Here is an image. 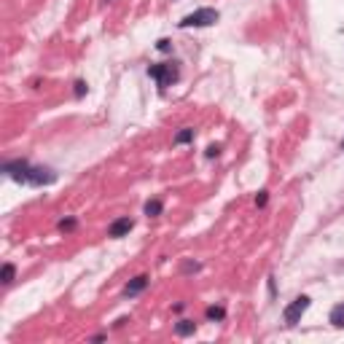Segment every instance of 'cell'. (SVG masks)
I'll use <instances>...</instances> for the list:
<instances>
[{
    "instance_id": "6da1fadb",
    "label": "cell",
    "mask_w": 344,
    "mask_h": 344,
    "mask_svg": "<svg viewBox=\"0 0 344 344\" xmlns=\"http://www.w3.org/2000/svg\"><path fill=\"white\" fill-rule=\"evenodd\" d=\"M218 19H221V16H218L215 8H199V11L183 16L180 22H178V27H180V30H188V27H210V24H215Z\"/></svg>"
},
{
    "instance_id": "7a4b0ae2",
    "label": "cell",
    "mask_w": 344,
    "mask_h": 344,
    "mask_svg": "<svg viewBox=\"0 0 344 344\" xmlns=\"http://www.w3.org/2000/svg\"><path fill=\"white\" fill-rule=\"evenodd\" d=\"M148 76H151L162 89H167L180 78V70H178L175 65H151V67H148Z\"/></svg>"
},
{
    "instance_id": "3957f363",
    "label": "cell",
    "mask_w": 344,
    "mask_h": 344,
    "mask_svg": "<svg viewBox=\"0 0 344 344\" xmlns=\"http://www.w3.org/2000/svg\"><path fill=\"white\" fill-rule=\"evenodd\" d=\"M309 304H312V301H309V296H298V298H293V301L288 304L285 312H282V317H285L288 326H296V323L301 320V315L309 309Z\"/></svg>"
},
{
    "instance_id": "277c9868",
    "label": "cell",
    "mask_w": 344,
    "mask_h": 344,
    "mask_svg": "<svg viewBox=\"0 0 344 344\" xmlns=\"http://www.w3.org/2000/svg\"><path fill=\"white\" fill-rule=\"evenodd\" d=\"M30 167H33V164H30L27 159H14V162H6V164H3V172H6L11 180H16V183H27Z\"/></svg>"
},
{
    "instance_id": "5b68a950",
    "label": "cell",
    "mask_w": 344,
    "mask_h": 344,
    "mask_svg": "<svg viewBox=\"0 0 344 344\" xmlns=\"http://www.w3.org/2000/svg\"><path fill=\"white\" fill-rule=\"evenodd\" d=\"M57 180V172L49 167H30L27 175V186H51Z\"/></svg>"
},
{
    "instance_id": "8992f818",
    "label": "cell",
    "mask_w": 344,
    "mask_h": 344,
    "mask_svg": "<svg viewBox=\"0 0 344 344\" xmlns=\"http://www.w3.org/2000/svg\"><path fill=\"white\" fill-rule=\"evenodd\" d=\"M132 226H134L132 218H116V221L108 226V234H111L113 239H121V237H127V234L132 231Z\"/></svg>"
},
{
    "instance_id": "52a82bcc",
    "label": "cell",
    "mask_w": 344,
    "mask_h": 344,
    "mask_svg": "<svg viewBox=\"0 0 344 344\" xmlns=\"http://www.w3.org/2000/svg\"><path fill=\"white\" fill-rule=\"evenodd\" d=\"M146 288H148V274H137V277L129 280V285L124 288V296L132 298V296H137V293H143Z\"/></svg>"
},
{
    "instance_id": "ba28073f",
    "label": "cell",
    "mask_w": 344,
    "mask_h": 344,
    "mask_svg": "<svg viewBox=\"0 0 344 344\" xmlns=\"http://www.w3.org/2000/svg\"><path fill=\"white\" fill-rule=\"evenodd\" d=\"M194 331H197V323H194V320H180V323H175V333H178V336H191Z\"/></svg>"
},
{
    "instance_id": "9c48e42d",
    "label": "cell",
    "mask_w": 344,
    "mask_h": 344,
    "mask_svg": "<svg viewBox=\"0 0 344 344\" xmlns=\"http://www.w3.org/2000/svg\"><path fill=\"white\" fill-rule=\"evenodd\" d=\"M328 320H331L336 328H344V304H336V307L331 309V315H328Z\"/></svg>"
},
{
    "instance_id": "30bf717a",
    "label": "cell",
    "mask_w": 344,
    "mask_h": 344,
    "mask_svg": "<svg viewBox=\"0 0 344 344\" xmlns=\"http://www.w3.org/2000/svg\"><path fill=\"white\" fill-rule=\"evenodd\" d=\"M14 277H16V266H14V263H3V272H0V282H3V285H11Z\"/></svg>"
},
{
    "instance_id": "8fae6325",
    "label": "cell",
    "mask_w": 344,
    "mask_h": 344,
    "mask_svg": "<svg viewBox=\"0 0 344 344\" xmlns=\"http://www.w3.org/2000/svg\"><path fill=\"white\" fill-rule=\"evenodd\" d=\"M162 210H164L162 199H151V202H146V215H148V218H156V215H162Z\"/></svg>"
},
{
    "instance_id": "7c38bea8",
    "label": "cell",
    "mask_w": 344,
    "mask_h": 344,
    "mask_svg": "<svg viewBox=\"0 0 344 344\" xmlns=\"http://www.w3.org/2000/svg\"><path fill=\"white\" fill-rule=\"evenodd\" d=\"M194 140V129H180V132L175 134V146H186V143H191Z\"/></svg>"
},
{
    "instance_id": "4fadbf2b",
    "label": "cell",
    "mask_w": 344,
    "mask_h": 344,
    "mask_svg": "<svg viewBox=\"0 0 344 344\" xmlns=\"http://www.w3.org/2000/svg\"><path fill=\"white\" fill-rule=\"evenodd\" d=\"M204 315H207V320H223V317H226V309L223 307H207Z\"/></svg>"
},
{
    "instance_id": "5bb4252c",
    "label": "cell",
    "mask_w": 344,
    "mask_h": 344,
    "mask_svg": "<svg viewBox=\"0 0 344 344\" xmlns=\"http://www.w3.org/2000/svg\"><path fill=\"white\" fill-rule=\"evenodd\" d=\"M76 226H78V221H76V218H67V221H59V229H62V231H73Z\"/></svg>"
},
{
    "instance_id": "9a60e30c",
    "label": "cell",
    "mask_w": 344,
    "mask_h": 344,
    "mask_svg": "<svg viewBox=\"0 0 344 344\" xmlns=\"http://www.w3.org/2000/svg\"><path fill=\"white\" fill-rule=\"evenodd\" d=\"M89 92V86H86V81H76V97H83V94Z\"/></svg>"
},
{
    "instance_id": "2e32d148",
    "label": "cell",
    "mask_w": 344,
    "mask_h": 344,
    "mask_svg": "<svg viewBox=\"0 0 344 344\" xmlns=\"http://www.w3.org/2000/svg\"><path fill=\"white\" fill-rule=\"evenodd\" d=\"M266 202H269V191H261L256 197V204H258V207H266Z\"/></svg>"
},
{
    "instance_id": "e0dca14e",
    "label": "cell",
    "mask_w": 344,
    "mask_h": 344,
    "mask_svg": "<svg viewBox=\"0 0 344 344\" xmlns=\"http://www.w3.org/2000/svg\"><path fill=\"white\" fill-rule=\"evenodd\" d=\"M156 49H159V51H172V43H169L167 38H162V41L156 43Z\"/></svg>"
},
{
    "instance_id": "ac0fdd59",
    "label": "cell",
    "mask_w": 344,
    "mask_h": 344,
    "mask_svg": "<svg viewBox=\"0 0 344 344\" xmlns=\"http://www.w3.org/2000/svg\"><path fill=\"white\" fill-rule=\"evenodd\" d=\"M218 153H221V146H210V148H207V156H218Z\"/></svg>"
},
{
    "instance_id": "d6986e66",
    "label": "cell",
    "mask_w": 344,
    "mask_h": 344,
    "mask_svg": "<svg viewBox=\"0 0 344 344\" xmlns=\"http://www.w3.org/2000/svg\"><path fill=\"white\" fill-rule=\"evenodd\" d=\"M183 269H186V272H197V269H199V263H191V261H188Z\"/></svg>"
},
{
    "instance_id": "ffe728a7",
    "label": "cell",
    "mask_w": 344,
    "mask_h": 344,
    "mask_svg": "<svg viewBox=\"0 0 344 344\" xmlns=\"http://www.w3.org/2000/svg\"><path fill=\"white\" fill-rule=\"evenodd\" d=\"M342 148H344V143H342Z\"/></svg>"
},
{
    "instance_id": "44dd1931",
    "label": "cell",
    "mask_w": 344,
    "mask_h": 344,
    "mask_svg": "<svg viewBox=\"0 0 344 344\" xmlns=\"http://www.w3.org/2000/svg\"><path fill=\"white\" fill-rule=\"evenodd\" d=\"M105 3H108V0H105Z\"/></svg>"
}]
</instances>
